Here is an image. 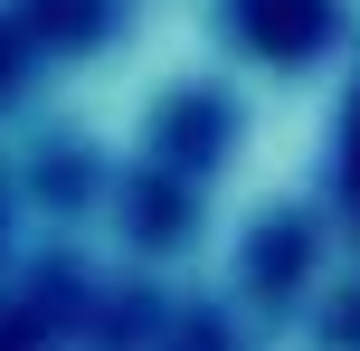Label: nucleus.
Wrapping results in <instances>:
<instances>
[{"mask_svg": "<svg viewBox=\"0 0 360 351\" xmlns=\"http://www.w3.org/2000/svg\"><path fill=\"white\" fill-rule=\"evenodd\" d=\"M351 171H360V162H351Z\"/></svg>", "mask_w": 360, "mask_h": 351, "instance_id": "nucleus-1", "label": "nucleus"}]
</instances>
